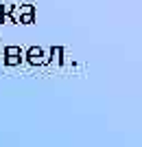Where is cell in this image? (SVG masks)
Instances as JSON below:
<instances>
[{
	"instance_id": "6da1fadb",
	"label": "cell",
	"mask_w": 142,
	"mask_h": 147,
	"mask_svg": "<svg viewBox=\"0 0 142 147\" xmlns=\"http://www.w3.org/2000/svg\"><path fill=\"white\" fill-rule=\"evenodd\" d=\"M26 59H29V64H33V66H44V64H48V57H46L44 49H39V46H31V49L26 51Z\"/></svg>"
},
{
	"instance_id": "7a4b0ae2",
	"label": "cell",
	"mask_w": 142,
	"mask_h": 147,
	"mask_svg": "<svg viewBox=\"0 0 142 147\" xmlns=\"http://www.w3.org/2000/svg\"><path fill=\"white\" fill-rule=\"evenodd\" d=\"M53 61L55 66H61L63 64V46H53L50 49V57H48V64Z\"/></svg>"
},
{
	"instance_id": "3957f363",
	"label": "cell",
	"mask_w": 142,
	"mask_h": 147,
	"mask_svg": "<svg viewBox=\"0 0 142 147\" xmlns=\"http://www.w3.org/2000/svg\"><path fill=\"white\" fill-rule=\"evenodd\" d=\"M5 57H22V49H20V46H7Z\"/></svg>"
},
{
	"instance_id": "277c9868",
	"label": "cell",
	"mask_w": 142,
	"mask_h": 147,
	"mask_svg": "<svg viewBox=\"0 0 142 147\" xmlns=\"http://www.w3.org/2000/svg\"><path fill=\"white\" fill-rule=\"evenodd\" d=\"M20 61H22V57H5V64H7V66H18Z\"/></svg>"
},
{
	"instance_id": "5b68a950",
	"label": "cell",
	"mask_w": 142,
	"mask_h": 147,
	"mask_svg": "<svg viewBox=\"0 0 142 147\" xmlns=\"http://www.w3.org/2000/svg\"><path fill=\"white\" fill-rule=\"evenodd\" d=\"M33 20H35V16H22L20 22H22V24H33Z\"/></svg>"
},
{
	"instance_id": "8992f818",
	"label": "cell",
	"mask_w": 142,
	"mask_h": 147,
	"mask_svg": "<svg viewBox=\"0 0 142 147\" xmlns=\"http://www.w3.org/2000/svg\"><path fill=\"white\" fill-rule=\"evenodd\" d=\"M0 20H2L5 24H15V20H13V16H0Z\"/></svg>"
},
{
	"instance_id": "52a82bcc",
	"label": "cell",
	"mask_w": 142,
	"mask_h": 147,
	"mask_svg": "<svg viewBox=\"0 0 142 147\" xmlns=\"http://www.w3.org/2000/svg\"><path fill=\"white\" fill-rule=\"evenodd\" d=\"M0 16H2V11H0Z\"/></svg>"
}]
</instances>
